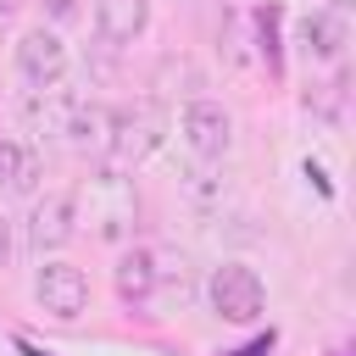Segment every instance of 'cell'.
Wrapping results in <instances>:
<instances>
[{"instance_id": "13", "label": "cell", "mask_w": 356, "mask_h": 356, "mask_svg": "<svg viewBox=\"0 0 356 356\" xmlns=\"http://www.w3.org/2000/svg\"><path fill=\"white\" fill-rule=\"evenodd\" d=\"M106 122H111V111H106V106H83V100H78L61 134H67L78 150H89V145H106Z\"/></svg>"}, {"instance_id": "11", "label": "cell", "mask_w": 356, "mask_h": 356, "mask_svg": "<svg viewBox=\"0 0 356 356\" xmlns=\"http://www.w3.org/2000/svg\"><path fill=\"white\" fill-rule=\"evenodd\" d=\"M72 95H61L56 83H44V89H33L28 100H22V122L28 128H39V134H61L67 128V117H72Z\"/></svg>"}, {"instance_id": "2", "label": "cell", "mask_w": 356, "mask_h": 356, "mask_svg": "<svg viewBox=\"0 0 356 356\" xmlns=\"http://www.w3.org/2000/svg\"><path fill=\"white\" fill-rule=\"evenodd\" d=\"M206 300H211V312H217L222 323H256L261 306H267V289H261V278H256L250 267L222 261V267L211 273V284H206Z\"/></svg>"}, {"instance_id": "5", "label": "cell", "mask_w": 356, "mask_h": 356, "mask_svg": "<svg viewBox=\"0 0 356 356\" xmlns=\"http://www.w3.org/2000/svg\"><path fill=\"white\" fill-rule=\"evenodd\" d=\"M184 139H189V150L200 161H217L234 145V122H228V111L217 100H189L184 106Z\"/></svg>"}, {"instance_id": "8", "label": "cell", "mask_w": 356, "mask_h": 356, "mask_svg": "<svg viewBox=\"0 0 356 356\" xmlns=\"http://www.w3.org/2000/svg\"><path fill=\"white\" fill-rule=\"evenodd\" d=\"M100 206H95V222H100V234L106 239H122L128 228H134V211H139V200H134V189L122 184V172H100Z\"/></svg>"}, {"instance_id": "17", "label": "cell", "mask_w": 356, "mask_h": 356, "mask_svg": "<svg viewBox=\"0 0 356 356\" xmlns=\"http://www.w3.org/2000/svg\"><path fill=\"white\" fill-rule=\"evenodd\" d=\"M350 6H356V0H328V11H339V17H345Z\"/></svg>"}, {"instance_id": "16", "label": "cell", "mask_w": 356, "mask_h": 356, "mask_svg": "<svg viewBox=\"0 0 356 356\" xmlns=\"http://www.w3.org/2000/svg\"><path fill=\"white\" fill-rule=\"evenodd\" d=\"M6 261H11V222L0 217V267H6Z\"/></svg>"}, {"instance_id": "1", "label": "cell", "mask_w": 356, "mask_h": 356, "mask_svg": "<svg viewBox=\"0 0 356 356\" xmlns=\"http://www.w3.org/2000/svg\"><path fill=\"white\" fill-rule=\"evenodd\" d=\"M167 139V117L156 100H134L122 111H111L106 122V172H134L145 156H156Z\"/></svg>"}, {"instance_id": "10", "label": "cell", "mask_w": 356, "mask_h": 356, "mask_svg": "<svg viewBox=\"0 0 356 356\" xmlns=\"http://www.w3.org/2000/svg\"><path fill=\"white\" fill-rule=\"evenodd\" d=\"M117 295L128 300V306H139V300H150L156 289H161V267H156V250H128L122 261H117Z\"/></svg>"}, {"instance_id": "4", "label": "cell", "mask_w": 356, "mask_h": 356, "mask_svg": "<svg viewBox=\"0 0 356 356\" xmlns=\"http://www.w3.org/2000/svg\"><path fill=\"white\" fill-rule=\"evenodd\" d=\"M17 72L28 78V83H61V72H67V44H61V33L56 28H28L22 39H17Z\"/></svg>"}, {"instance_id": "9", "label": "cell", "mask_w": 356, "mask_h": 356, "mask_svg": "<svg viewBox=\"0 0 356 356\" xmlns=\"http://www.w3.org/2000/svg\"><path fill=\"white\" fill-rule=\"evenodd\" d=\"M345 44H350V28H345L339 11H312V17L300 22V50H306L312 61H339Z\"/></svg>"}, {"instance_id": "12", "label": "cell", "mask_w": 356, "mask_h": 356, "mask_svg": "<svg viewBox=\"0 0 356 356\" xmlns=\"http://www.w3.org/2000/svg\"><path fill=\"white\" fill-rule=\"evenodd\" d=\"M39 172H44L39 150H28V145H17V139H0V184H6L11 195H33V189H39Z\"/></svg>"}, {"instance_id": "7", "label": "cell", "mask_w": 356, "mask_h": 356, "mask_svg": "<svg viewBox=\"0 0 356 356\" xmlns=\"http://www.w3.org/2000/svg\"><path fill=\"white\" fill-rule=\"evenodd\" d=\"M95 28L106 44H134L150 28V0H95Z\"/></svg>"}, {"instance_id": "3", "label": "cell", "mask_w": 356, "mask_h": 356, "mask_svg": "<svg viewBox=\"0 0 356 356\" xmlns=\"http://www.w3.org/2000/svg\"><path fill=\"white\" fill-rule=\"evenodd\" d=\"M33 295H39V306H44L56 323H72V317L89 312V278H83V267H72V261H44V267L33 273Z\"/></svg>"}, {"instance_id": "6", "label": "cell", "mask_w": 356, "mask_h": 356, "mask_svg": "<svg viewBox=\"0 0 356 356\" xmlns=\"http://www.w3.org/2000/svg\"><path fill=\"white\" fill-rule=\"evenodd\" d=\"M72 228H78L72 195H44V200H33V211H28V239H33L39 256H44V250H61V245L72 239Z\"/></svg>"}, {"instance_id": "15", "label": "cell", "mask_w": 356, "mask_h": 356, "mask_svg": "<svg viewBox=\"0 0 356 356\" xmlns=\"http://www.w3.org/2000/svg\"><path fill=\"white\" fill-rule=\"evenodd\" d=\"M39 6H44L56 22H72V17H78V0H39Z\"/></svg>"}, {"instance_id": "14", "label": "cell", "mask_w": 356, "mask_h": 356, "mask_svg": "<svg viewBox=\"0 0 356 356\" xmlns=\"http://www.w3.org/2000/svg\"><path fill=\"white\" fill-rule=\"evenodd\" d=\"M278 6H267V11H256V28H261V56H267V72H278L284 67V56H278Z\"/></svg>"}]
</instances>
